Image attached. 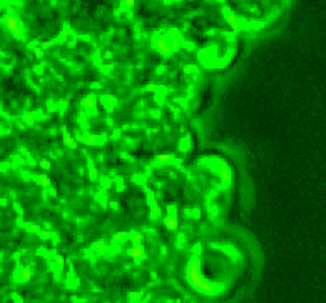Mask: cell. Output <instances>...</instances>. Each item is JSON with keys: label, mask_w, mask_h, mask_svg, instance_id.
Masks as SVG:
<instances>
[{"label": "cell", "mask_w": 326, "mask_h": 303, "mask_svg": "<svg viewBox=\"0 0 326 303\" xmlns=\"http://www.w3.org/2000/svg\"><path fill=\"white\" fill-rule=\"evenodd\" d=\"M133 4H134V0H126V5H127V6L132 7V6H133Z\"/></svg>", "instance_id": "11"}, {"label": "cell", "mask_w": 326, "mask_h": 303, "mask_svg": "<svg viewBox=\"0 0 326 303\" xmlns=\"http://www.w3.org/2000/svg\"><path fill=\"white\" fill-rule=\"evenodd\" d=\"M225 18H227L228 24L232 27V30H238V29H240V23H238V20L236 19L235 14H232V13H227Z\"/></svg>", "instance_id": "1"}, {"label": "cell", "mask_w": 326, "mask_h": 303, "mask_svg": "<svg viewBox=\"0 0 326 303\" xmlns=\"http://www.w3.org/2000/svg\"><path fill=\"white\" fill-rule=\"evenodd\" d=\"M68 32H69V30H68V29H65L64 31H63V33H62V36H68Z\"/></svg>", "instance_id": "12"}, {"label": "cell", "mask_w": 326, "mask_h": 303, "mask_svg": "<svg viewBox=\"0 0 326 303\" xmlns=\"http://www.w3.org/2000/svg\"><path fill=\"white\" fill-rule=\"evenodd\" d=\"M102 102H103V103H106L108 108H112V107L114 106V103H115V98H114V97H112V96L103 97V98H102Z\"/></svg>", "instance_id": "3"}, {"label": "cell", "mask_w": 326, "mask_h": 303, "mask_svg": "<svg viewBox=\"0 0 326 303\" xmlns=\"http://www.w3.org/2000/svg\"><path fill=\"white\" fill-rule=\"evenodd\" d=\"M83 106H84L87 109H93V108L95 107V101H94V98H91V97L85 98V99L83 101Z\"/></svg>", "instance_id": "2"}, {"label": "cell", "mask_w": 326, "mask_h": 303, "mask_svg": "<svg viewBox=\"0 0 326 303\" xmlns=\"http://www.w3.org/2000/svg\"><path fill=\"white\" fill-rule=\"evenodd\" d=\"M65 142H68L69 144V146H74V142H72V140L69 137V136H65Z\"/></svg>", "instance_id": "10"}, {"label": "cell", "mask_w": 326, "mask_h": 303, "mask_svg": "<svg viewBox=\"0 0 326 303\" xmlns=\"http://www.w3.org/2000/svg\"><path fill=\"white\" fill-rule=\"evenodd\" d=\"M178 30L177 29H171L170 31H168V33H167V37L172 40V39H176V38H178Z\"/></svg>", "instance_id": "5"}, {"label": "cell", "mask_w": 326, "mask_h": 303, "mask_svg": "<svg viewBox=\"0 0 326 303\" xmlns=\"http://www.w3.org/2000/svg\"><path fill=\"white\" fill-rule=\"evenodd\" d=\"M221 176L224 181H228L229 180V172H228V168L225 166H221Z\"/></svg>", "instance_id": "4"}, {"label": "cell", "mask_w": 326, "mask_h": 303, "mask_svg": "<svg viewBox=\"0 0 326 303\" xmlns=\"http://www.w3.org/2000/svg\"><path fill=\"white\" fill-rule=\"evenodd\" d=\"M96 140H97V139H96V136H95V135H89V136H87V137H85V141H87V142H89V144H95V142H96Z\"/></svg>", "instance_id": "6"}, {"label": "cell", "mask_w": 326, "mask_h": 303, "mask_svg": "<svg viewBox=\"0 0 326 303\" xmlns=\"http://www.w3.org/2000/svg\"><path fill=\"white\" fill-rule=\"evenodd\" d=\"M48 165H49L48 162H43V167H44V168H45V167H48Z\"/></svg>", "instance_id": "13"}, {"label": "cell", "mask_w": 326, "mask_h": 303, "mask_svg": "<svg viewBox=\"0 0 326 303\" xmlns=\"http://www.w3.org/2000/svg\"><path fill=\"white\" fill-rule=\"evenodd\" d=\"M33 118H34V116L31 115V114H26V115L24 116V121H25V122H31V121H33Z\"/></svg>", "instance_id": "8"}, {"label": "cell", "mask_w": 326, "mask_h": 303, "mask_svg": "<svg viewBox=\"0 0 326 303\" xmlns=\"http://www.w3.org/2000/svg\"><path fill=\"white\" fill-rule=\"evenodd\" d=\"M170 159H171V156H170V155H166V154L159 156V160H161V161H167V160H170Z\"/></svg>", "instance_id": "9"}, {"label": "cell", "mask_w": 326, "mask_h": 303, "mask_svg": "<svg viewBox=\"0 0 326 303\" xmlns=\"http://www.w3.org/2000/svg\"><path fill=\"white\" fill-rule=\"evenodd\" d=\"M184 70H185V72L186 74H191V72H193L196 70V68L193 66V65H186L185 68H184Z\"/></svg>", "instance_id": "7"}]
</instances>
